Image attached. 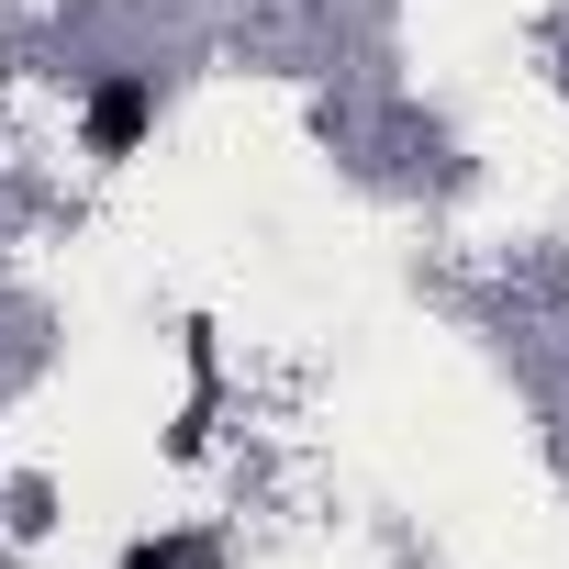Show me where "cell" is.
<instances>
[{
    "label": "cell",
    "mask_w": 569,
    "mask_h": 569,
    "mask_svg": "<svg viewBox=\"0 0 569 569\" xmlns=\"http://www.w3.org/2000/svg\"><path fill=\"white\" fill-rule=\"evenodd\" d=\"M123 569H212V536H146L123 547Z\"/></svg>",
    "instance_id": "2"
},
{
    "label": "cell",
    "mask_w": 569,
    "mask_h": 569,
    "mask_svg": "<svg viewBox=\"0 0 569 569\" xmlns=\"http://www.w3.org/2000/svg\"><path fill=\"white\" fill-rule=\"evenodd\" d=\"M558 302H569V279H558Z\"/></svg>",
    "instance_id": "4"
},
{
    "label": "cell",
    "mask_w": 569,
    "mask_h": 569,
    "mask_svg": "<svg viewBox=\"0 0 569 569\" xmlns=\"http://www.w3.org/2000/svg\"><path fill=\"white\" fill-rule=\"evenodd\" d=\"M146 134H157V79H146V68H112V79H90V101H79V146H90L101 168H123Z\"/></svg>",
    "instance_id": "1"
},
{
    "label": "cell",
    "mask_w": 569,
    "mask_h": 569,
    "mask_svg": "<svg viewBox=\"0 0 569 569\" xmlns=\"http://www.w3.org/2000/svg\"><path fill=\"white\" fill-rule=\"evenodd\" d=\"M57 525V480H12V536H46Z\"/></svg>",
    "instance_id": "3"
}]
</instances>
